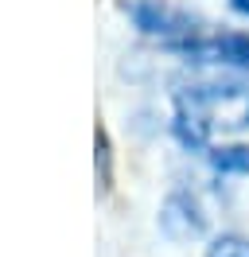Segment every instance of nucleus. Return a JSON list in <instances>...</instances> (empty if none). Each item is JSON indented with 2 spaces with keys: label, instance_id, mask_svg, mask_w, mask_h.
Masks as SVG:
<instances>
[{
  "label": "nucleus",
  "instance_id": "1",
  "mask_svg": "<svg viewBox=\"0 0 249 257\" xmlns=\"http://www.w3.org/2000/svg\"><path fill=\"white\" fill-rule=\"evenodd\" d=\"M249 125V82H195L179 90V117L175 133L183 137V145L202 148L210 141V133H237Z\"/></svg>",
  "mask_w": 249,
  "mask_h": 257
},
{
  "label": "nucleus",
  "instance_id": "2",
  "mask_svg": "<svg viewBox=\"0 0 249 257\" xmlns=\"http://www.w3.org/2000/svg\"><path fill=\"white\" fill-rule=\"evenodd\" d=\"M171 51L187 55L191 63H218V66H249V35L214 32V35H191Z\"/></svg>",
  "mask_w": 249,
  "mask_h": 257
},
{
  "label": "nucleus",
  "instance_id": "3",
  "mask_svg": "<svg viewBox=\"0 0 249 257\" xmlns=\"http://www.w3.org/2000/svg\"><path fill=\"white\" fill-rule=\"evenodd\" d=\"M129 12H133V20H137L148 35H160L164 47H175V43H183L191 35H199L195 20L183 16V12H175V8H168V4H160V0H137Z\"/></svg>",
  "mask_w": 249,
  "mask_h": 257
},
{
  "label": "nucleus",
  "instance_id": "4",
  "mask_svg": "<svg viewBox=\"0 0 249 257\" xmlns=\"http://www.w3.org/2000/svg\"><path fill=\"white\" fill-rule=\"evenodd\" d=\"M160 230H164L171 241L199 238L202 230H206V214H202V207L187 191H171L168 199H164V207H160Z\"/></svg>",
  "mask_w": 249,
  "mask_h": 257
},
{
  "label": "nucleus",
  "instance_id": "5",
  "mask_svg": "<svg viewBox=\"0 0 249 257\" xmlns=\"http://www.w3.org/2000/svg\"><path fill=\"white\" fill-rule=\"evenodd\" d=\"M210 164L218 172H249V145H230V148H214L210 152Z\"/></svg>",
  "mask_w": 249,
  "mask_h": 257
},
{
  "label": "nucleus",
  "instance_id": "6",
  "mask_svg": "<svg viewBox=\"0 0 249 257\" xmlns=\"http://www.w3.org/2000/svg\"><path fill=\"white\" fill-rule=\"evenodd\" d=\"M206 257H249V241L237 238V234H222V238L210 241Z\"/></svg>",
  "mask_w": 249,
  "mask_h": 257
},
{
  "label": "nucleus",
  "instance_id": "7",
  "mask_svg": "<svg viewBox=\"0 0 249 257\" xmlns=\"http://www.w3.org/2000/svg\"><path fill=\"white\" fill-rule=\"evenodd\" d=\"M97 168H101V191H105L109 187V141L101 128H97Z\"/></svg>",
  "mask_w": 249,
  "mask_h": 257
},
{
  "label": "nucleus",
  "instance_id": "8",
  "mask_svg": "<svg viewBox=\"0 0 249 257\" xmlns=\"http://www.w3.org/2000/svg\"><path fill=\"white\" fill-rule=\"evenodd\" d=\"M233 8H237V12H249V0H233Z\"/></svg>",
  "mask_w": 249,
  "mask_h": 257
}]
</instances>
